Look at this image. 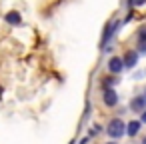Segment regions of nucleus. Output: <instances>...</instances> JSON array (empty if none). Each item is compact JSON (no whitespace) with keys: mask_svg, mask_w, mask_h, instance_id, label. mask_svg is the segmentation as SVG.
<instances>
[{"mask_svg":"<svg viewBox=\"0 0 146 144\" xmlns=\"http://www.w3.org/2000/svg\"><path fill=\"white\" fill-rule=\"evenodd\" d=\"M144 2H146V0H136V4H134V6H140V4H144Z\"/></svg>","mask_w":146,"mask_h":144,"instance_id":"nucleus-16","label":"nucleus"},{"mask_svg":"<svg viewBox=\"0 0 146 144\" xmlns=\"http://www.w3.org/2000/svg\"><path fill=\"white\" fill-rule=\"evenodd\" d=\"M120 28V22L118 20H112V22H108L106 24V28H104V34H102V50L108 46V42L112 40V36L116 34V30Z\"/></svg>","mask_w":146,"mask_h":144,"instance_id":"nucleus-2","label":"nucleus"},{"mask_svg":"<svg viewBox=\"0 0 146 144\" xmlns=\"http://www.w3.org/2000/svg\"><path fill=\"white\" fill-rule=\"evenodd\" d=\"M100 132H102V126H100V124H94V126L90 128V134H88V136L92 138V136H96V134H100Z\"/></svg>","mask_w":146,"mask_h":144,"instance_id":"nucleus-11","label":"nucleus"},{"mask_svg":"<svg viewBox=\"0 0 146 144\" xmlns=\"http://www.w3.org/2000/svg\"><path fill=\"white\" fill-rule=\"evenodd\" d=\"M104 144H118V140H112V138H110V140H108V142H104Z\"/></svg>","mask_w":146,"mask_h":144,"instance_id":"nucleus-15","label":"nucleus"},{"mask_svg":"<svg viewBox=\"0 0 146 144\" xmlns=\"http://www.w3.org/2000/svg\"><path fill=\"white\" fill-rule=\"evenodd\" d=\"M140 120H142V124H146V108L140 112Z\"/></svg>","mask_w":146,"mask_h":144,"instance_id":"nucleus-13","label":"nucleus"},{"mask_svg":"<svg viewBox=\"0 0 146 144\" xmlns=\"http://www.w3.org/2000/svg\"><path fill=\"white\" fill-rule=\"evenodd\" d=\"M2 92H4V90H2V86H0V96H2Z\"/></svg>","mask_w":146,"mask_h":144,"instance_id":"nucleus-19","label":"nucleus"},{"mask_svg":"<svg viewBox=\"0 0 146 144\" xmlns=\"http://www.w3.org/2000/svg\"><path fill=\"white\" fill-rule=\"evenodd\" d=\"M144 108H146V96H144V94H142V96H132V98H130V110H132V112L140 114Z\"/></svg>","mask_w":146,"mask_h":144,"instance_id":"nucleus-6","label":"nucleus"},{"mask_svg":"<svg viewBox=\"0 0 146 144\" xmlns=\"http://www.w3.org/2000/svg\"><path fill=\"white\" fill-rule=\"evenodd\" d=\"M140 144H146V136H144V138H142V142H140Z\"/></svg>","mask_w":146,"mask_h":144,"instance_id":"nucleus-18","label":"nucleus"},{"mask_svg":"<svg viewBox=\"0 0 146 144\" xmlns=\"http://www.w3.org/2000/svg\"><path fill=\"white\" fill-rule=\"evenodd\" d=\"M4 20H6L10 26H20V24H22V16H20L18 10H10V12L4 16Z\"/></svg>","mask_w":146,"mask_h":144,"instance_id":"nucleus-8","label":"nucleus"},{"mask_svg":"<svg viewBox=\"0 0 146 144\" xmlns=\"http://www.w3.org/2000/svg\"><path fill=\"white\" fill-rule=\"evenodd\" d=\"M104 132L108 134V138L112 140H120L126 134V122L122 118H110L108 124L104 126Z\"/></svg>","mask_w":146,"mask_h":144,"instance_id":"nucleus-1","label":"nucleus"},{"mask_svg":"<svg viewBox=\"0 0 146 144\" xmlns=\"http://www.w3.org/2000/svg\"><path fill=\"white\" fill-rule=\"evenodd\" d=\"M70 144H74V142H70Z\"/></svg>","mask_w":146,"mask_h":144,"instance_id":"nucleus-21","label":"nucleus"},{"mask_svg":"<svg viewBox=\"0 0 146 144\" xmlns=\"http://www.w3.org/2000/svg\"><path fill=\"white\" fill-rule=\"evenodd\" d=\"M144 96H146V88H144Z\"/></svg>","mask_w":146,"mask_h":144,"instance_id":"nucleus-20","label":"nucleus"},{"mask_svg":"<svg viewBox=\"0 0 146 144\" xmlns=\"http://www.w3.org/2000/svg\"><path fill=\"white\" fill-rule=\"evenodd\" d=\"M136 50H138V54H146V40L144 42H138L136 44Z\"/></svg>","mask_w":146,"mask_h":144,"instance_id":"nucleus-12","label":"nucleus"},{"mask_svg":"<svg viewBox=\"0 0 146 144\" xmlns=\"http://www.w3.org/2000/svg\"><path fill=\"white\" fill-rule=\"evenodd\" d=\"M106 68H108L110 74H116V76H118V74L124 70V60H122V56H110Z\"/></svg>","mask_w":146,"mask_h":144,"instance_id":"nucleus-4","label":"nucleus"},{"mask_svg":"<svg viewBox=\"0 0 146 144\" xmlns=\"http://www.w3.org/2000/svg\"><path fill=\"white\" fill-rule=\"evenodd\" d=\"M134 4H136V0H128V6H130V8H132Z\"/></svg>","mask_w":146,"mask_h":144,"instance_id":"nucleus-17","label":"nucleus"},{"mask_svg":"<svg viewBox=\"0 0 146 144\" xmlns=\"http://www.w3.org/2000/svg\"><path fill=\"white\" fill-rule=\"evenodd\" d=\"M118 92L114 90V88H104L102 90V102H104V106H108V108H114L116 104H118Z\"/></svg>","mask_w":146,"mask_h":144,"instance_id":"nucleus-3","label":"nucleus"},{"mask_svg":"<svg viewBox=\"0 0 146 144\" xmlns=\"http://www.w3.org/2000/svg\"><path fill=\"white\" fill-rule=\"evenodd\" d=\"M146 40V24H142L136 32V42H144Z\"/></svg>","mask_w":146,"mask_h":144,"instance_id":"nucleus-10","label":"nucleus"},{"mask_svg":"<svg viewBox=\"0 0 146 144\" xmlns=\"http://www.w3.org/2000/svg\"><path fill=\"white\" fill-rule=\"evenodd\" d=\"M116 84H118L116 74H110V76H104V78H102V90H104V88H114Z\"/></svg>","mask_w":146,"mask_h":144,"instance_id":"nucleus-9","label":"nucleus"},{"mask_svg":"<svg viewBox=\"0 0 146 144\" xmlns=\"http://www.w3.org/2000/svg\"><path fill=\"white\" fill-rule=\"evenodd\" d=\"M88 138H90V136H86V138H82V140H80V144H88Z\"/></svg>","mask_w":146,"mask_h":144,"instance_id":"nucleus-14","label":"nucleus"},{"mask_svg":"<svg viewBox=\"0 0 146 144\" xmlns=\"http://www.w3.org/2000/svg\"><path fill=\"white\" fill-rule=\"evenodd\" d=\"M140 128H142V120H130V122L126 124V136H130V138L138 136Z\"/></svg>","mask_w":146,"mask_h":144,"instance_id":"nucleus-7","label":"nucleus"},{"mask_svg":"<svg viewBox=\"0 0 146 144\" xmlns=\"http://www.w3.org/2000/svg\"><path fill=\"white\" fill-rule=\"evenodd\" d=\"M138 50H126L124 52V56H122V60H124V68H134L136 64H138Z\"/></svg>","mask_w":146,"mask_h":144,"instance_id":"nucleus-5","label":"nucleus"}]
</instances>
